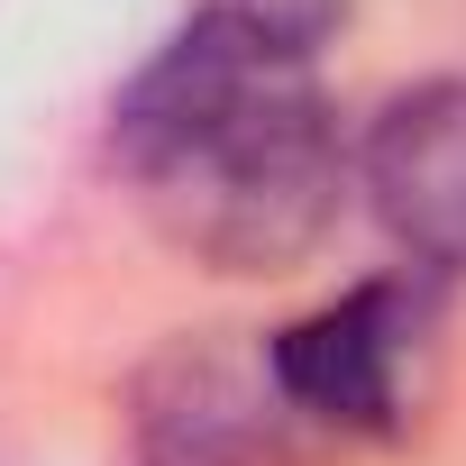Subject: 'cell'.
Returning a JSON list of instances; mask_svg holds the SVG:
<instances>
[{
  "instance_id": "5b68a950",
  "label": "cell",
  "mask_w": 466,
  "mask_h": 466,
  "mask_svg": "<svg viewBox=\"0 0 466 466\" xmlns=\"http://www.w3.org/2000/svg\"><path fill=\"white\" fill-rule=\"evenodd\" d=\"M192 19H219V28H238V37L266 46V56L311 65V56L348 28V0H192Z\"/></svg>"
},
{
  "instance_id": "277c9868",
  "label": "cell",
  "mask_w": 466,
  "mask_h": 466,
  "mask_svg": "<svg viewBox=\"0 0 466 466\" xmlns=\"http://www.w3.org/2000/svg\"><path fill=\"white\" fill-rule=\"evenodd\" d=\"M357 192L411 275H466V74H430L366 119Z\"/></svg>"
},
{
  "instance_id": "3957f363",
  "label": "cell",
  "mask_w": 466,
  "mask_h": 466,
  "mask_svg": "<svg viewBox=\"0 0 466 466\" xmlns=\"http://www.w3.org/2000/svg\"><path fill=\"white\" fill-rule=\"evenodd\" d=\"M293 402L266 375V348L228 339H174L128 384V439L137 466H284Z\"/></svg>"
},
{
  "instance_id": "6da1fadb",
  "label": "cell",
  "mask_w": 466,
  "mask_h": 466,
  "mask_svg": "<svg viewBox=\"0 0 466 466\" xmlns=\"http://www.w3.org/2000/svg\"><path fill=\"white\" fill-rule=\"evenodd\" d=\"M110 156L156 238L210 275H293L357 183V147L311 65L219 19H183L119 83Z\"/></svg>"
},
{
  "instance_id": "7a4b0ae2",
  "label": "cell",
  "mask_w": 466,
  "mask_h": 466,
  "mask_svg": "<svg viewBox=\"0 0 466 466\" xmlns=\"http://www.w3.org/2000/svg\"><path fill=\"white\" fill-rule=\"evenodd\" d=\"M430 275H375L339 302L284 320L266 339V375L293 402L302 430L339 439H402L411 430V375L430 348Z\"/></svg>"
}]
</instances>
